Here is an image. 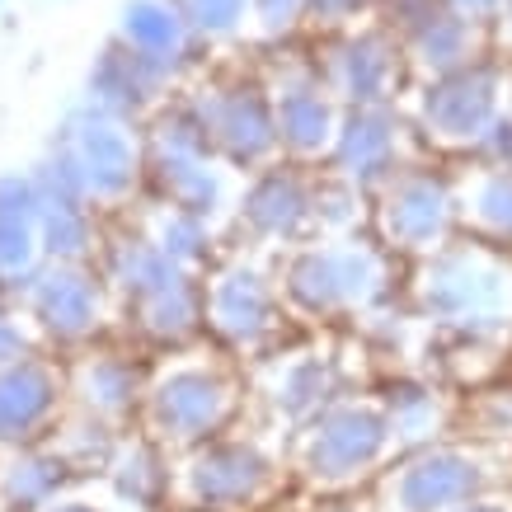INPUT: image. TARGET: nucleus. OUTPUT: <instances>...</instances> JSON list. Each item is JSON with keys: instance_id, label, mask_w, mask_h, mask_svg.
<instances>
[]
</instances>
